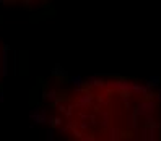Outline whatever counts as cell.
<instances>
[{"label": "cell", "instance_id": "cell-1", "mask_svg": "<svg viewBox=\"0 0 161 141\" xmlns=\"http://www.w3.org/2000/svg\"><path fill=\"white\" fill-rule=\"evenodd\" d=\"M44 94V118L62 138L78 141L150 138L158 102L132 83L109 78L55 81Z\"/></svg>", "mask_w": 161, "mask_h": 141}]
</instances>
